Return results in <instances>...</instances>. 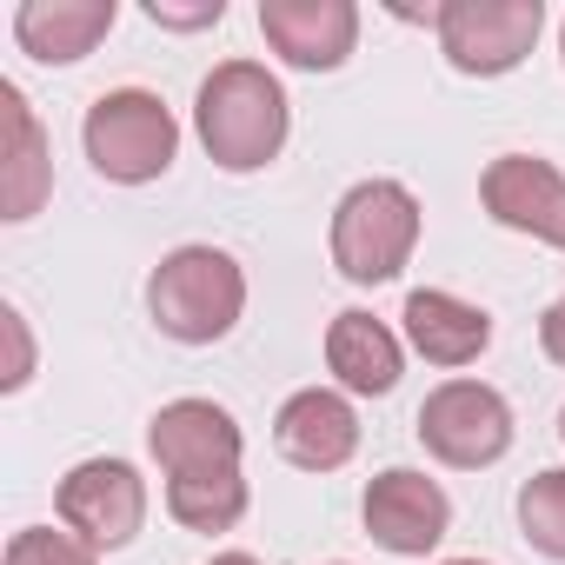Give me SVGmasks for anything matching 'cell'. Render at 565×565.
Returning a JSON list of instances; mask_svg holds the SVG:
<instances>
[{"instance_id": "603a6c76", "label": "cell", "mask_w": 565, "mask_h": 565, "mask_svg": "<svg viewBox=\"0 0 565 565\" xmlns=\"http://www.w3.org/2000/svg\"><path fill=\"white\" fill-rule=\"evenodd\" d=\"M213 565H259V558H253V552H220Z\"/></svg>"}, {"instance_id": "6da1fadb", "label": "cell", "mask_w": 565, "mask_h": 565, "mask_svg": "<svg viewBox=\"0 0 565 565\" xmlns=\"http://www.w3.org/2000/svg\"><path fill=\"white\" fill-rule=\"evenodd\" d=\"M287 120H294L287 87H279L259 61H220L200 81V100H193L200 147L213 153L220 173H259L266 160H279Z\"/></svg>"}, {"instance_id": "277c9868", "label": "cell", "mask_w": 565, "mask_h": 565, "mask_svg": "<svg viewBox=\"0 0 565 565\" xmlns=\"http://www.w3.org/2000/svg\"><path fill=\"white\" fill-rule=\"evenodd\" d=\"M81 140H87L94 173L114 180V186H147V180H160V173L173 167V153H180V127H173L167 100L147 94V87H114V94H100V100L87 107Z\"/></svg>"}, {"instance_id": "484cf974", "label": "cell", "mask_w": 565, "mask_h": 565, "mask_svg": "<svg viewBox=\"0 0 565 565\" xmlns=\"http://www.w3.org/2000/svg\"><path fill=\"white\" fill-rule=\"evenodd\" d=\"M558 439H565V413H558Z\"/></svg>"}, {"instance_id": "44dd1931", "label": "cell", "mask_w": 565, "mask_h": 565, "mask_svg": "<svg viewBox=\"0 0 565 565\" xmlns=\"http://www.w3.org/2000/svg\"><path fill=\"white\" fill-rule=\"evenodd\" d=\"M0 320H8V340H14V366H8V393L14 386H28V366H34V347H28V327H21V313L8 307V313H0Z\"/></svg>"}, {"instance_id": "d6986e66", "label": "cell", "mask_w": 565, "mask_h": 565, "mask_svg": "<svg viewBox=\"0 0 565 565\" xmlns=\"http://www.w3.org/2000/svg\"><path fill=\"white\" fill-rule=\"evenodd\" d=\"M8 565H94V545H81L74 532H54V525H28L8 545Z\"/></svg>"}, {"instance_id": "ffe728a7", "label": "cell", "mask_w": 565, "mask_h": 565, "mask_svg": "<svg viewBox=\"0 0 565 565\" xmlns=\"http://www.w3.org/2000/svg\"><path fill=\"white\" fill-rule=\"evenodd\" d=\"M147 21H153V28H220V21H226V0H200V8H173V0H147Z\"/></svg>"}, {"instance_id": "ba28073f", "label": "cell", "mask_w": 565, "mask_h": 565, "mask_svg": "<svg viewBox=\"0 0 565 565\" xmlns=\"http://www.w3.org/2000/svg\"><path fill=\"white\" fill-rule=\"evenodd\" d=\"M452 525V499L439 492V479L393 466L366 486V539L393 558H426Z\"/></svg>"}, {"instance_id": "7a4b0ae2", "label": "cell", "mask_w": 565, "mask_h": 565, "mask_svg": "<svg viewBox=\"0 0 565 565\" xmlns=\"http://www.w3.org/2000/svg\"><path fill=\"white\" fill-rule=\"evenodd\" d=\"M147 313L180 347H213L246 313V273L220 246H173L147 279Z\"/></svg>"}, {"instance_id": "4fadbf2b", "label": "cell", "mask_w": 565, "mask_h": 565, "mask_svg": "<svg viewBox=\"0 0 565 565\" xmlns=\"http://www.w3.org/2000/svg\"><path fill=\"white\" fill-rule=\"evenodd\" d=\"M114 14H120L114 0H21L14 41L41 67H74V61H87L114 34Z\"/></svg>"}, {"instance_id": "5bb4252c", "label": "cell", "mask_w": 565, "mask_h": 565, "mask_svg": "<svg viewBox=\"0 0 565 565\" xmlns=\"http://www.w3.org/2000/svg\"><path fill=\"white\" fill-rule=\"evenodd\" d=\"M0 120H8V153H0V220H34L54 193V160L47 134L28 114V94L14 81H0Z\"/></svg>"}, {"instance_id": "2e32d148", "label": "cell", "mask_w": 565, "mask_h": 565, "mask_svg": "<svg viewBox=\"0 0 565 565\" xmlns=\"http://www.w3.org/2000/svg\"><path fill=\"white\" fill-rule=\"evenodd\" d=\"M327 366H333V380H340L347 393L386 399V393L399 386L406 353H399V340H393V327H386V320H373V313L347 307V313L327 327Z\"/></svg>"}, {"instance_id": "9c48e42d", "label": "cell", "mask_w": 565, "mask_h": 565, "mask_svg": "<svg viewBox=\"0 0 565 565\" xmlns=\"http://www.w3.org/2000/svg\"><path fill=\"white\" fill-rule=\"evenodd\" d=\"M259 34L287 67L333 74L360 41V8L353 0H259Z\"/></svg>"}, {"instance_id": "9a60e30c", "label": "cell", "mask_w": 565, "mask_h": 565, "mask_svg": "<svg viewBox=\"0 0 565 565\" xmlns=\"http://www.w3.org/2000/svg\"><path fill=\"white\" fill-rule=\"evenodd\" d=\"M406 340L419 360L433 366H472L486 347H492V313L486 307H466L459 294H439V287H419L406 294Z\"/></svg>"}, {"instance_id": "7402d4cb", "label": "cell", "mask_w": 565, "mask_h": 565, "mask_svg": "<svg viewBox=\"0 0 565 565\" xmlns=\"http://www.w3.org/2000/svg\"><path fill=\"white\" fill-rule=\"evenodd\" d=\"M539 347H545L552 366H565V300L545 307V320H539Z\"/></svg>"}, {"instance_id": "7c38bea8", "label": "cell", "mask_w": 565, "mask_h": 565, "mask_svg": "<svg viewBox=\"0 0 565 565\" xmlns=\"http://www.w3.org/2000/svg\"><path fill=\"white\" fill-rule=\"evenodd\" d=\"M273 446H279V459L300 466V472H340L360 452V419H353V406L340 393L307 386V393H294L287 406H279Z\"/></svg>"}, {"instance_id": "3957f363", "label": "cell", "mask_w": 565, "mask_h": 565, "mask_svg": "<svg viewBox=\"0 0 565 565\" xmlns=\"http://www.w3.org/2000/svg\"><path fill=\"white\" fill-rule=\"evenodd\" d=\"M419 246V200L399 180H360L333 206V266L353 287H386Z\"/></svg>"}, {"instance_id": "ac0fdd59", "label": "cell", "mask_w": 565, "mask_h": 565, "mask_svg": "<svg viewBox=\"0 0 565 565\" xmlns=\"http://www.w3.org/2000/svg\"><path fill=\"white\" fill-rule=\"evenodd\" d=\"M519 532H525L532 552H545V558L565 565V466L532 472L519 486Z\"/></svg>"}, {"instance_id": "d4e9b609", "label": "cell", "mask_w": 565, "mask_h": 565, "mask_svg": "<svg viewBox=\"0 0 565 565\" xmlns=\"http://www.w3.org/2000/svg\"><path fill=\"white\" fill-rule=\"evenodd\" d=\"M558 54H565V28H558Z\"/></svg>"}, {"instance_id": "5b68a950", "label": "cell", "mask_w": 565, "mask_h": 565, "mask_svg": "<svg viewBox=\"0 0 565 565\" xmlns=\"http://www.w3.org/2000/svg\"><path fill=\"white\" fill-rule=\"evenodd\" d=\"M433 28H439V47L459 74L499 81L532 54V41L545 28V8L539 0H446L433 14Z\"/></svg>"}, {"instance_id": "30bf717a", "label": "cell", "mask_w": 565, "mask_h": 565, "mask_svg": "<svg viewBox=\"0 0 565 565\" xmlns=\"http://www.w3.org/2000/svg\"><path fill=\"white\" fill-rule=\"evenodd\" d=\"M486 213L505 233H525L539 246H565V173L532 153H499L479 180Z\"/></svg>"}, {"instance_id": "e0dca14e", "label": "cell", "mask_w": 565, "mask_h": 565, "mask_svg": "<svg viewBox=\"0 0 565 565\" xmlns=\"http://www.w3.org/2000/svg\"><path fill=\"white\" fill-rule=\"evenodd\" d=\"M167 512L186 532H233L246 519V479L239 472H186V479H167Z\"/></svg>"}, {"instance_id": "52a82bcc", "label": "cell", "mask_w": 565, "mask_h": 565, "mask_svg": "<svg viewBox=\"0 0 565 565\" xmlns=\"http://www.w3.org/2000/svg\"><path fill=\"white\" fill-rule=\"evenodd\" d=\"M61 525L94 545V552H120L134 545V532L147 525V479L127 459H81L61 479Z\"/></svg>"}, {"instance_id": "8fae6325", "label": "cell", "mask_w": 565, "mask_h": 565, "mask_svg": "<svg viewBox=\"0 0 565 565\" xmlns=\"http://www.w3.org/2000/svg\"><path fill=\"white\" fill-rule=\"evenodd\" d=\"M147 446H153V459H160L167 479L239 472V452H246L239 419L226 406H213V399H173V406H160L153 426H147Z\"/></svg>"}, {"instance_id": "8992f818", "label": "cell", "mask_w": 565, "mask_h": 565, "mask_svg": "<svg viewBox=\"0 0 565 565\" xmlns=\"http://www.w3.org/2000/svg\"><path fill=\"white\" fill-rule=\"evenodd\" d=\"M419 439H426V452L439 466L479 472V466L512 452V406L486 380H446L419 406Z\"/></svg>"}, {"instance_id": "cb8c5ba5", "label": "cell", "mask_w": 565, "mask_h": 565, "mask_svg": "<svg viewBox=\"0 0 565 565\" xmlns=\"http://www.w3.org/2000/svg\"><path fill=\"white\" fill-rule=\"evenodd\" d=\"M446 565H479V558H446Z\"/></svg>"}]
</instances>
